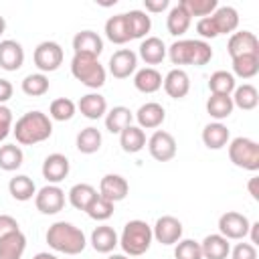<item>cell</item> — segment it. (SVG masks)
I'll return each instance as SVG.
<instances>
[{
  "label": "cell",
  "instance_id": "obj_27",
  "mask_svg": "<svg viewBox=\"0 0 259 259\" xmlns=\"http://www.w3.org/2000/svg\"><path fill=\"white\" fill-rule=\"evenodd\" d=\"M134 85L142 93H156L162 87V75L154 67H144L134 75Z\"/></svg>",
  "mask_w": 259,
  "mask_h": 259
},
{
  "label": "cell",
  "instance_id": "obj_41",
  "mask_svg": "<svg viewBox=\"0 0 259 259\" xmlns=\"http://www.w3.org/2000/svg\"><path fill=\"white\" fill-rule=\"evenodd\" d=\"M22 91L30 97H40L49 91V77L45 73H30L22 79Z\"/></svg>",
  "mask_w": 259,
  "mask_h": 259
},
{
  "label": "cell",
  "instance_id": "obj_13",
  "mask_svg": "<svg viewBox=\"0 0 259 259\" xmlns=\"http://www.w3.org/2000/svg\"><path fill=\"white\" fill-rule=\"evenodd\" d=\"M227 51L231 55V59L241 57V55H259V40L253 32L249 30H241V32H233L227 45Z\"/></svg>",
  "mask_w": 259,
  "mask_h": 259
},
{
  "label": "cell",
  "instance_id": "obj_9",
  "mask_svg": "<svg viewBox=\"0 0 259 259\" xmlns=\"http://www.w3.org/2000/svg\"><path fill=\"white\" fill-rule=\"evenodd\" d=\"M249 219L237 210H227L225 214H221L219 219V235H223L225 239H243L249 233Z\"/></svg>",
  "mask_w": 259,
  "mask_h": 259
},
{
  "label": "cell",
  "instance_id": "obj_8",
  "mask_svg": "<svg viewBox=\"0 0 259 259\" xmlns=\"http://www.w3.org/2000/svg\"><path fill=\"white\" fill-rule=\"evenodd\" d=\"M34 204L42 214H57L65 206V192L57 184H47L34 194Z\"/></svg>",
  "mask_w": 259,
  "mask_h": 259
},
{
  "label": "cell",
  "instance_id": "obj_45",
  "mask_svg": "<svg viewBox=\"0 0 259 259\" xmlns=\"http://www.w3.org/2000/svg\"><path fill=\"white\" fill-rule=\"evenodd\" d=\"M174 257L176 259H202L200 243H196L192 239L178 241L176 243V249H174Z\"/></svg>",
  "mask_w": 259,
  "mask_h": 259
},
{
  "label": "cell",
  "instance_id": "obj_10",
  "mask_svg": "<svg viewBox=\"0 0 259 259\" xmlns=\"http://www.w3.org/2000/svg\"><path fill=\"white\" fill-rule=\"evenodd\" d=\"M148 150H150L154 160L168 162V160H172L176 156V140H174L172 134H168L164 130H158L148 140Z\"/></svg>",
  "mask_w": 259,
  "mask_h": 259
},
{
  "label": "cell",
  "instance_id": "obj_32",
  "mask_svg": "<svg viewBox=\"0 0 259 259\" xmlns=\"http://www.w3.org/2000/svg\"><path fill=\"white\" fill-rule=\"evenodd\" d=\"M8 190H10L12 198H14V200H20V202L30 200V198L36 194V186H34L32 178H28L26 174H18V176L10 178Z\"/></svg>",
  "mask_w": 259,
  "mask_h": 259
},
{
  "label": "cell",
  "instance_id": "obj_37",
  "mask_svg": "<svg viewBox=\"0 0 259 259\" xmlns=\"http://www.w3.org/2000/svg\"><path fill=\"white\" fill-rule=\"evenodd\" d=\"M101 148V132L97 127H85L77 134V150L81 154H95Z\"/></svg>",
  "mask_w": 259,
  "mask_h": 259
},
{
  "label": "cell",
  "instance_id": "obj_19",
  "mask_svg": "<svg viewBox=\"0 0 259 259\" xmlns=\"http://www.w3.org/2000/svg\"><path fill=\"white\" fill-rule=\"evenodd\" d=\"M164 117H166V111H164V107L160 105V103H156V101H148V103H144V105H140V109L136 111V119H138V127H146V130H154V127H158V125H162V121H164Z\"/></svg>",
  "mask_w": 259,
  "mask_h": 259
},
{
  "label": "cell",
  "instance_id": "obj_50",
  "mask_svg": "<svg viewBox=\"0 0 259 259\" xmlns=\"http://www.w3.org/2000/svg\"><path fill=\"white\" fill-rule=\"evenodd\" d=\"M12 91H14L12 83L8 79H0V105H4L12 97Z\"/></svg>",
  "mask_w": 259,
  "mask_h": 259
},
{
  "label": "cell",
  "instance_id": "obj_15",
  "mask_svg": "<svg viewBox=\"0 0 259 259\" xmlns=\"http://www.w3.org/2000/svg\"><path fill=\"white\" fill-rule=\"evenodd\" d=\"M73 51L75 55H87V57H99L103 51V40L93 30H81L73 36Z\"/></svg>",
  "mask_w": 259,
  "mask_h": 259
},
{
  "label": "cell",
  "instance_id": "obj_20",
  "mask_svg": "<svg viewBox=\"0 0 259 259\" xmlns=\"http://www.w3.org/2000/svg\"><path fill=\"white\" fill-rule=\"evenodd\" d=\"M200 251L202 259H227V255L231 253V245L223 235H206L200 243Z\"/></svg>",
  "mask_w": 259,
  "mask_h": 259
},
{
  "label": "cell",
  "instance_id": "obj_11",
  "mask_svg": "<svg viewBox=\"0 0 259 259\" xmlns=\"http://www.w3.org/2000/svg\"><path fill=\"white\" fill-rule=\"evenodd\" d=\"M152 235L158 243L162 245H174L180 241L182 237V223L176 219V217H170V214H164L156 221L154 229H152Z\"/></svg>",
  "mask_w": 259,
  "mask_h": 259
},
{
  "label": "cell",
  "instance_id": "obj_31",
  "mask_svg": "<svg viewBox=\"0 0 259 259\" xmlns=\"http://www.w3.org/2000/svg\"><path fill=\"white\" fill-rule=\"evenodd\" d=\"M132 119H134V113L127 107L117 105V107H113V109L107 111V115H105V127L111 134H121V130H125L127 125H132Z\"/></svg>",
  "mask_w": 259,
  "mask_h": 259
},
{
  "label": "cell",
  "instance_id": "obj_39",
  "mask_svg": "<svg viewBox=\"0 0 259 259\" xmlns=\"http://www.w3.org/2000/svg\"><path fill=\"white\" fill-rule=\"evenodd\" d=\"M125 18H127L132 38H142L150 32L152 22H150V16L144 10H130V12H125Z\"/></svg>",
  "mask_w": 259,
  "mask_h": 259
},
{
  "label": "cell",
  "instance_id": "obj_22",
  "mask_svg": "<svg viewBox=\"0 0 259 259\" xmlns=\"http://www.w3.org/2000/svg\"><path fill=\"white\" fill-rule=\"evenodd\" d=\"M26 249V237L22 231H14L0 239V259H22Z\"/></svg>",
  "mask_w": 259,
  "mask_h": 259
},
{
  "label": "cell",
  "instance_id": "obj_48",
  "mask_svg": "<svg viewBox=\"0 0 259 259\" xmlns=\"http://www.w3.org/2000/svg\"><path fill=\"white\" fill-rule=\"evenodd\" d=\"M233 259H257V249L251 243H237L233 249Z\"/></svg>",
  "mask_w": 259,
  "mask_h": 259
},
{
  "label": "cell",
  "instance_id": "obj_36",
  "mask_svg": "<svg viewBox=\"0 0 259 259\" xmlns=\"http://www.w3.org/2000/svg\"><path fill=\"white\" fill-rule=\"evenodd\" d=\"M235 87V75L229 71H214L208 79V89L212 95H231Z\"/></svg>",
  "mask_w": 259,
  "mask_h": 259
},
{
  "label": "cell",
  "instance_id": "obj_24",
  "mask_svg": "<svg viewBox=\"0 0 259 259\" xmlns=\"http://www.w3.org/2000/svg\"><path fill=\"white\" fill-rule=\"evenodd\" d=\"M91 245L97 253H111L119 245V239H117V233L113 231V227L101 225L91 233Z\"/></svg>",
  "mask_w": 259,
  "mask_h": 259
},
{
  "label": "cell",
  "instance_id": "obj_18",
  "mask_svg": "<svg viewBox=\"0 0 259 259\" xmlns=\"http://www.w3.org/2000/svg\"><path fill=\"white\" fill-rule=\"evenodd\" d=\"M162 85H164V91L172 99H182L190 91V79H188V73L184 69H172L162 79Z\"/></svg>",
  "mask_w": 259,
  "mask_h": 259
},
{
  "label": "cell",
  "instance_id": "obj_16",
  "mask_svg": "<svg viewBox=\"0 0 259 259\" xmlns=\"http://www.w3.org/2000/svg\"><path fill=\"white\" fill-rule=\"evenodd\" d=\"M24 63V49L20 42L6 38L0 42V67L4 71H18Z\"/></svg>",
  "mask_w": 259,
  "mask_h": 259
},
{
  "label": "cell",
  "instance_id": "obj_4",
  "mask_svg": "<svg viewBox=\"0 0 259 259\" xmlns=\"http://www.w3.org/2000/svg\"><path fill=\"white\" fill-rule=\"evenodd\" d=\"M152 239H154L152 227L146 221L134 219V221H130L123 227L121 237H119V245H121V249H123L125 255L138 257V255H144L150 249Z\"/></svg>",
  "mask_w": 259,
  "mask_h": 259
},
{
  "label": "cell",
  "instance_id": "obj_44",
  "mask_svg": "<svg viewBox=\"0 0 259 259\" xmlns=\"http://www.w3.org/2000/svg\"><path fill=\"white\" fill-rule=\"evenodd\" d=\"M49 115L57 121H67L75 115V103L69 99V97H59L51 103L49 107Z\"/></svg>",
  "mask_w": 259,
  "mask_h": 259
},
{
  "label": "cell",
  "instance_id": "obj_30",
  "mask_svg": "<svg viewBox=\"0 0 259 259\" xmlns=\"http://www.w3.org/2000/svg\"><path fill=\"white\" fill-rule=\"evenodd\" d=\"M190 14L180 6V2L176 4V6H172L170 8V12H168V18H166V28H168V32L172 34V36H180V34H184L186 30H188V26H190Z\"/></svg>",
  "mask_w": 259,
  "mask_h": 259
},
{
  "label": "cell",
  "instance_id": "obj_2",
  "mask_svg": "<svg viewBox=\"0 0 259 259\" xmlns=\"http://www.w3.org/2000/svg\"><path fill=\"white\" fill-rule=\"evenodd\" d=\"M47 243L51 249L65 253V255H79L87 245L83 231L71 223H65V221H57L49 227Z\"/></svg>",
  "mask_w": 259,
  "mask_h": 259
},
{
  "label": "cell",
  "instance_id": "obj_23",
  "mask_svg": "<svg viewBox=\"0 0 259 259\" xmlns=\"http://www.w3.org/2000/svg\"><path fill=\"white\" fill-rule=\"evenodd\" d=\"M210 18L219 34H229L239 26V12L233 6H219L210 14Z\"/></svg>",
  "mask_w": 259,
  "mask_h": 259
},
{
  "label": "cell",
  "instance_id": "obj_3",
  "mask_svg": "<svg viewBox=\"0 0 259 259\" xmlns=\"http://www.w3.org/2000/svg\"><path fill=\"white\" fill-rule=\"evenodd\" d=\"M172 65H194L202 67L212 59V49L204 40H194V38H182L170 45L166 49Z\"/></svg>",
  "mask_w": 259,
  "mask_h": 259
},
{
  "label": "cell",
  "instance_id": "obj_38",
  "mask_svg": "<svg viewBox=\"0 0 259 259\" xmlns=\"http://www.w3.org/2000/svg\"><path fill=\"white\" fill-rule=\"evenodd\" d=\"M22 160H24V154H22L20 146H16V144L0 146V168L2 170H6V172L18 170L22 166Z\"/></svg>",
  "mask_w": 259,
  "mask_h": 259
},
{
  "label": "cell",
  "instance_id": "obj_54",
  "mask_svg": "<svg viewBox=\"0 0 259 259\" xmlns=\"http://www.w3.org/2000/svg\"><path fill=\"white\" fill-rule=\"evenodd\" d=\"M32 259H59V257L53 255V253H45V251H42V253H36Z\"/></svg>",
  "mask_w": 259,
  "mask_h": 259
},
{
  "label": "cell",
  "instance_id": "obj_55",
  "mask_svg": "<svg viewBox=\"0 0 259 259\" xmlns=\"http://www.w3.org/2000/svg\"><path fill=\"white\" fill-rule=\"evenodd\" d=\"M4 28H6V20H4L2 16H0V34L4 32Z\"/></svg>",
  "mask_w": 259,
  "mask_h": 259
},
{
  "label": "cell",
  "instance_id": "obj_17",
  "mask_svg": "<svg viewBox=\"0 0 259 259\" xmlns=\"http://www.w3.org/2000/svg\"><path fill=\"white\" fill-rule=\"evenodd\" d=\"M69 174V160L67 156L55 152L49 154L42 162V176L49 180V184H59L61 180H65Z\"/></svg>",
  "mask_w": 259,
  "mask_h": 259
},
{
  "label": "cell",
  "instance_id": "obj_25",
  "mask_svg": "<svg viewBox=\"0 0 259 259\" xmlns=\"http://www.w3.org/2000/svg\"><path fill=\"white\" fill-rule=\"evenodd\" d=\"M79 111L87 117V119H99L107 113V101L103 95L99 93H87L79 99Z\"/></svg>",
  "mask_w": 259,
  "mask_h": 259
},
{
  "label": "cell",
  "instance_id": "obj_1",
  "mask_svg": "<svg viewBox=\"0 0 259 259\" xmlns=\"http://www.w3.org/2000/svg\"><path fill=\"white\" fill-rule=\"evenodd\" d=\"M12 132H14L18 144L34 146V144H40V142L51 138L53 123H51L47 113H42V111H28L20 119H16Z\"/></svg>",
  "mask_w": 259,
  "mask_h": 259
},
{
  "label": "cell",
  "instance_id": "obj_49",
  "mask_svg": "<svg viewBox=\"0 0 259 259\" xmlns=\"http://www.w3.org/2000/svg\"><path fill=\"white\" fill-rule=\"evenodd\" d=\"M14 231H20L16 219L10 217V214H0V239L10 235V233H14Z\"/></svg>",
  "mask_w": 259,
  "mask_h": 259
},
{
  "label": "cell",
  "instance_id": "obj_28",
  "mask_svg": "<svg viewBox=\"0 0 259 259\" xmlns=\"http://www.w3.org/2000/svg\"><path fill=\"white\" fill-rule=\"evenodd\" d=\"M202 142L208 150H221L227 146L229 142V130L227 125H223L221 121H214V123H208L204 125L202 130Z\"/></svg>",
  "mask_w": 259,
  "mask_h": 259
},
{
  "label": "cell",
  "instance_id": "obj_42",
  "mask_svg": "<svg viewBox=\"0 0 259 259\" xmlns=\"http://www.w3.org/2000/svg\"><path fill=\"white\" fill-rule=\"evenodd\" d=\"M85 212H87L93 221H107V219L113 214V202L107 200V198H103L101 194H97V196L89 202V206L85 208Z\"/></svg>",
  "mask_w": 259,
  "mask_h": 259
},
{
  "label": "cell",
  "instance_id": "obj_47",
  "mask_svg": "<svg viewBox=\"0 0 259 259\" xmlns=\"http://www.w3.org/2000/svg\"><path fill=\"white\" fill-rule=\"evenodd\" d=\"M196 32H198L202 38H214V36H219V32H217V28H214L210 16H204V18H200V20L196 22Z\"/></svg>",
  "mask_w": 259,
  "mask_h": 259
},
{
  "label": "cell",
  "instance_id": "obj_53",
  "mask_svg": "<svg viewBox=\"0 0 259 259\" xmlns=\"http://www.w3.org/2000/svg\"><path fill=\"white\" fill-rule=\"evenodd\" d=\"M249 231H251V245H257L259 243V223H251Z\"/></svg>",
  "mask_w": 259,
  "mask_h": 259
},
{
  "label": "cell",
  "instance_id": "obj_5",
  "mask_svg": "<svg viewBox=\"0 0 259 259\" xmlns=\"http://www.w3.org/2000/svg\"><path fill=\"white\" fill-rule=\"evenodd\" d=\"M71 73L77 81H81L89 89H99L105 83V69L95 57L87 55H73L71 61Z\"/></svg>",
  "mask_w": 259,
  "mask_h": 259
},
{
  "label": "cell",
  "instance_id": "obj_33",
  "mask_svg": "<svg viewBox=\"0 0 259 259\" xmlns=\"http://www.w3.org/2000/svg\"><path fill=\"white\" fill-rule=\"evenodd\" d=\"M231 99H233V105H237L245 111H251L259 103V93L251 83H243V85L235 87V93H233Z\"/></svg>",
  "mask_w": 259,
  "mask_h": 259
},
{
  "label": "cell",
  "instance_id": "obj_40",
  "mask_svg": "<svg viewBox=\"0 0 259 259\" xmlns=\"http://www.w3.org/2000/svg\"><path fill=\"white\" fill-rule=\"evenodd\" d=\"M233 73L241 79H251L259 73V55H241L233 59Z\"/></svg>",
  "mask_w": 259,
  "mask_h": 259
},
{
  "label": "cell",
  "instance_id": "obj_26",
  "mask_svg": "<svg viewBox=\"0 0 259 259\" xmlns=\"http://www.w3.org/2000/svg\"><path fill=\"white\" fill-rule=\"evenodd\" d=\"M140 57L148 63V65H158L164 61L166 57V45L162 38L158 36H148L146 40H142L140 45Z\"/></svg>",
  "mask_w": 259,
  "mask_h": 259
},
{
  "label": "cell",
  "instance_id": "obj_56",
  "mask_svg": "<svg viewBox=\"0 0 259 259\" xmlns=\"http://www.w3.org/2000/svg\"><path fill=\"white\" fill-rule=\"evenodd\" d=\"M107 259H130L127 255H109Z\"/></svg>",
  "mask_w": 259,
  "mask_h": 259
},
{
  "label": "cell",
  "instance_id": "obj_12",
  "mask_svg": "<svg viewBox=\"0 0 259 259\" xmlns=\"http://www.w3.org/2000/svg\"><path fill=\"white\" fill-rule=\"evenodd\" d=\"M138 67V55L132 49H119L109 57V73L115 79L130 77Z\"/></svg>",
  "mask_w": 259,
  "mask_h": 259
},
{
  "label": "cell",
  "instance_id": "obj_46",
  "mask_svg": "<svg viewBox=\"0 0 259 259\" xmlns=\"http://www.w3.org/2000/svg\"><path fill=\"white\" fill-rule=\"evenodd\" d=\"M12 130V111L6 105H0V142L8 138Z\"/></svg>",
  "mask_w": 259,
  "mask_h": 259
},
{
  "label": "cell",
  "instance_id": "obj_34",
  "mask_svg": "<svg viewBox=\"0 0 259 259\" xmlns=\"http://www.w3.org/2000/svg\"><path fill=\"white\" fill-rule=\"evenodd\" d=\"M233 99L231 95H212L206 99V113L214 119H227L233 113Z\"/></svg>",
  "mask_w": 259,
  "mask_h": 259
},
{
  "label": "cell",
  "instance_id": "obj_52",
  "mask_svg": "<svg viewBox=\"0 0 259 259\" xmlns=\"http://www.w3.org/2000/svg\"><path fill=\"white\" fill-rule=\"evenodd\" d=\"M247 188H249V194H251L255 200H259V178H257V176H253V178L249 180Z\"/></svg>",
  "mask_w": 259,
  "mask_h": 259
},
{
  "label": "cell",
  "instance_id": "obj_43",
  "mask_svg": "<svg viewBox=\"0 0 259 259\" xmlns=\"http://www.w3.org/2000/svg\"><path fill=\"white\" fill-rule=\"evenodd\" d=\"M180 6L192 16H210L217 8H219V2L217 0H182Z\"/></svg>",
  "mask_w": 259,
  "mask_h": 259
},
{
  "label": "cell",
  "instance_id": "obj_51",
  "mask_svg": "<svg viewBox=\"0 0 259 259\" xmlns=\"http://www.w3.org/2000/svg\"><path fill=\"white\" fill-rule=\"evenodd\" d=\"M144 6L148 12H162L170 6V2L168 0H144Z\"/></svg>",
  "mask_w": 259,
  "mask_h": 259
},
{
  "label": "cell",
  "instance_id": "obj_29",
  "mask_svg": "<svg viewBox=\"0 0 259 259\" xmlns=\"http://www.w3.org/2000/svg\"><path fill=\"white\" fill-rule=\"evenodd\" d=\"M119 146L123 152L127 154H136L146 146V134L142 127L138 125H127L125 130H121L119 134Z\"/></svg>",
  "mask_w": 259,
  "mask_h": 259
},
{
  "label": "cell",
  "instance_id": "obj_6",
  "mask_svg": "<svg viewBox=\"0 0 259 259\" xmlns=\"http://www.w3.org/2000/svg\"><path fill=\"white\" fill-rule=\"evenodd\" d=\"M229 158L235 166L255 172L259 170V144L251 138L239 136L229 144Z\"/></svg>",
  "mask_w": 259,
  "mask_h": 259
},
{
  "label": "cell",
  "instance_id": "obj_35",
  "mask_svg": "<svg viewBox=\"0 0 259 259\" xmlns=\"http://www.w3.org/2000/svg\"><path fill=\"white\" fill-rule=\"evenodd\" d=\"M97 196V190L87 184V182H79L69 190V202L77 208V210H85L89 206V202Z\"/></svg>",
  "mask_w": 259,
  "mask_h": 259
},
{
  "label": "cell",
  "instance_id": "obj_14",
  "mask_svg": "<svg viewBox=\"0 0 259 259\" xmlns=\"http://www.w3.org/2000/svg\"><path fill=\"white\" fill-rule=\"evenodd\" d=\"M127 192H130V184L119 174H105L99 182V194L111 202L123 200L127 196Z\"/></svg>",
  "mask_w": 259,
  "mask_h": 259
},
{
  "label": "cell",
  "instance_id": "obj_7",
  "mask_svg": "<svg viewBox=\"0 0 259 259\" xmlns=\"http://www.w3.org/2000/svg\"><path fill=\"white\" fill-rule=\"evenodd\" d=\"M63 63V49L55 40H42L34 49V65L40 73L57 71Z\"/></svg>",
  "mask_w": 259,
  "mask_h": 259
},
{
  "label": "cell",
  "instance_id": "obj_21",
  "mask_svg": "<svg viewBox=\"0 0 259 259\" xmlns=\"http://www.w3.org/2000/svg\"><path fill=\"white\" fill-rule=\"evenodd\" d=\"M105 36L113 45H125L127 40H132L125 14H115V16L107 18V22H105Z\"/></svg>",
  "mask_w": 259,
  "mask_h": 259
}]
</instances>
